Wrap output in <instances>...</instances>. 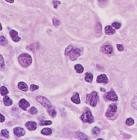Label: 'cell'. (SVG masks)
<instances>
[{"instance_id":"6da1fadb","label":"cell","mask_w":137,"mask_h":140,"mask_svg":"<svg viewBox=\"0 0 137 140\" xmlns=\"http://www.w3.org/2000/svg\"><path fill=\"white\" fill-rule=\"evenodd\" d=\"M65 54L66 56L69 57L71 60L74 61L80 56L81 51L79 48H74L72 46H69L66 48L65 51Z\"/></svg>"},{"instance_id":"7a4b0ae2","label":"cell","mask_w":137,"mask_h":140,"mask_svg":"<svg viewBox=\"0 0 137 140\" xmlns=\"http://www.w3.org/2000/svg\"><path fill=\"white\" fill-rule=\"evenodd\" d=\"M18 59H19V63L24 68H27V67H29L32 64V57L29 54H25V53H24V54H20L19 57H18Z\"/></svg>"},{"instance_id":"3957f363","label":"cell","mask_w":137,"mask_h":140,"mask_svg":"<svg viewBox=\"0 0 137 140\" xmlns=\"http://www.w3.org/2000/svg\"><path fill=\"white\" fill-rule=\"evenodd\" d=\"M98 100V95L97 92L93 91L90 94H88L87 95L86 102H87V103L90 104V106L95 107L97 105Z\"/></svg>"},{"instance_id":"277c9868","label":"cell","mask_w":137,"mask_h":140,"mask_svg":"<svg viewBox=\"0 0 137 140\" xmlns=\"http://www.w3.org/2000/svg\"><path fill=\"white\" fill-rule=\"evenodd\" d=\"M81 120L84 122H88V123H92V122L95 121L93 116L92 115L91 111L89 109L87 110V111H85L83 113V115L81 116Z\"/></svg>"},{"instance_id":"5b68a950","label":"cell","mask_w":137,"mask_h":140,"mask_svg":"<svg viewBox=\"0 0 137 140\" xmlns=\"http://www.w3.org/2000/svg\"><path fill=\"white\" fill-rule=\"evenodd\" d=\"M36 101L38 103H40V104H42L44 107L47 108V109H50V108L53 107L52 105H51V102L49 101V100H48L46 98L43 97V96H41V95L37 96V97H36Z\"/></svg>"},{"instance_id":"8992f818","label":"cell","mask_w":137,"mask_h":140,"mask_svg":"<svg viewBox=\"0 0 137 140\" xmlns=\"http://www.w3.org/2000/svg\"><path fill=\"white\" fill-rule=\"evenodd\" d=\"M117 105L116 104H111L109 106L108 110L106 113V116L109 118L112 117L115 115V113L117 112Z\"/></svg>"},{"instance_id":"52a82bcc","label":"cell","mask_w":137,"mask_h":140,"mask_svg":"<svg viewBox=\"0 0 137 140\" xmlns=\"http://www.w3.org/2000/svg\"><path fill=\"white\" fill-rule=\"evenodd\" d=\"M105 98L109 101H117L118 100L117 95H116L114 90H111L110 92H109L105 96Z\"/></svg>"},{"instance_id":"ba28073f","label":"cell","mask_w":137,"mask_h":140,"mask_svg":"<svg viewBox=\"0 0 137 140\" xmlns=\"http://www.w3.org/2000/svg\"><path fill=\"white\" fill-rule=\"evenodd\" d=\"M10 37H11V38L13 39V41L19 42V41L21 40V38L19 36L18 32H17L15 30H13V29L10 30Z\"/></svg>"},{"instance_id":"9c48e42d","label":"cell","mask_w":137,"mask_h":140,"mask_svg":"<svg viewBox=\"0 0 137 140\" xmlns=\"http://www.w3.org/2000/svg\"><path fill=\"white\" fill-rule=\"evenodd\" d=\"M13 132H14V134L18 137L22 136L25 134V130L22 128H20V127L15 128L14 130H13Z\"/></svg>"},{"instance_id":"30bf717a","label":"cell","mask_w":137,"mask_h":140,"mask_svg":"<svg viewBox=\"0 0 137 140\" xmlns=\"http://www.w3.org/2000/svg\"><path fill=\"white\" fill-rule=\"evenodd\" d=\"M102 52H104V54H110L113 52V48L112 46L110 45H105L102 47L101 48Z\"/></svg>"},{"instance_id":"8fae6325","label":"cell","mask_w":137,"mask_h":140,"mask_svg":"<svg viewBox=\"0 0 137 140\" xmlns=\"http://www.w3.org/2000/svg\"><path fill=\"white\" fill-rule=\"evenodd\" d=\"M97 82L107 84L109 82V78H107V76L105 74H101L97 77Z\"/></svg>"},{"instance_id":"7c38bea8","label":"cell","mask_w":137,"mask_h":140,"mask_svg":"<svg viewBox=\"0 0 137 140\" xmlns=\"http://www.w3.org/2000/svg\"><path fill=\"white\" fill-rule=\"evenodd\" d=\"M19 106H20V107L22 109H24V110H27V109L30 106V104H29V103L26 100V99H21L20 101H19Z\"/></svg>"},{"instance_id":"4fadbf2b","label":"cell","mask_w":137,"mask_h":140,"mask_svg":"<svg viewBox=\"0 0 137 140\" xmlns=\"http://www.w3.org/2000/svg\"><path fill=\"white\" fill-rule=\"evenodd\" d=\"M26 127L30 130H35L37 128V123L34 121H29L26 123Z\"/></svg>"},{"instance_id":"5bb4252c","label":"cell","mask_w":137,"mask_h":140,"mask_svg":"<svg viewBox=\"0 0 137 140\" xmlns=\"http://www.w3.org/2000/svg\"><path fill=\"white\" fill-rule=\"evenodd\" d=\"M71 101L76 104H79L80 103V98H79V93H74V95L71 98Z\"/></svg>"},{"instance_id":"9a60e30c","label":"cell","mask_w":137,"mask_h":140,"mask_svg":"<svg viewBox=\"0 0 137 140\" xmlns=\"http://www.w3.org/2000/svg\"><path fill=\"white\" fill-rule=\"evenodd\" d=\"M18 87H19V90H21L22 91H27V90H28V87H27V84H25L24 82H22L19 83Z\"/></svg>"},{"instance_id":"2e32d148","label":"cell","mask_w":137,"mask_h":140,"mask_svg":"<svg viewBox=\"0 0 137 140\" xmlns=\"http://www.w3.org/2000/svg\"><path fill=\"white\" fill-rule=\"evenodd\" d=\"M105 32L106 34H113L115 33V30L111 26H106L105 28Z\"/></svg>"},{"instance_id":"e0dca14e","label":"cell","mask_w":137,"mask_h":140,"mask_svg":"<svg viewBox=\"0 0 137 140\" xmlns=\"http://www.w3.org/2000/svg\"><path fill=\"white\" fill-rule=\"evenodd\" d=\"M3 101H4V103H5V106H10V105L13 104V101L7 95H5L4 97Z\"/></svg>"},{"instance_id":"ac0fdd59","label":"cell","mask_w":137,"mask_h":140,"mask_svg":"<svg viewBox=\"0 0 137 140\" xmlns=\"http://www.w3.org/2000/svg\"><path fill=\"white\" fill-rule=\"evenodd\" d=\"M39 47H40V45H39V43H33V44H32V45H30V46H28V48H27V49L28 50H30V51H36V50H38V48H39Z\"/></svg>"},{"instance_id":"d6986e66","label":"cell","mask_w":137,"mask_h":140,"mask_svg":"<svg viewBox=\"0 0 137 140\" xmlns=\"http://www.w3.org/2000/svg\"><path fill=\"white\" fill-rule=\"evenodd\" d=\"M51 133H52V130H51V128H43L42 130H41V134L43 135H46V136H48V135H50Z\"/></svg>"},{"instance_id":"ffe728a7","label":"cell","mask_w":137,"mask_h":140,"mask_svg":"<svg viewBox=\"0 0 137 140\" xmlns=\"http://www.w3.org/2000/svg\"><path fill=\"white\" fill-rule=\"evenodd\" d=\"M92 79H93V75L91 73H86V75H85V81L90 83L92 82Z\"/></svg>"},{"instance_id":"44dd1931","label":"cell","mask_w":137,"mask_h":140,"mask_svg":"<svg viewBox=\"0 0 137 140\" xmlns=\"http://www.w3.org/2000/svg\"><path fill=\"white\" fill-rule=\"evenodd\" d=\"M75 70H76V71L78 73H81L83 71H84V68L82 65H81L80 64H77L75 65Z\"/></svg>"},{"instance_id":"7402d4cb","label":"cell","mask_w":137,"mask_h":140,"mask_svg":"<svg viewBox=\"0 0 137 140\" xmlns=\"http://www.w3.org/2000/svg\"><path fill=\"white\" fill-rule=\"evenodd\" d=\"M101 29H102V27H101L100 23L97 22L95 24V32L98 34H100V35L101 34Z\"/></svg>"},{"instance_id":"603a6c76","label":"cell","mask_w":137,"mask_h":140,"mask_svg":"<svg viewBox=\"0 0 137 140\" xmlns=\"http://www.w3.org/2000/svg\"><path fill=\"white\" fill-rule=\"evenodd\" d=\"M48 113L49 114V115L51 117H54L57 115V111L56 110L52 107V108H50V109H48Z\"/></svg>"},{"instance_id":"cb8c5ba5","label":"cell","mask_w":137,"mask_h":140,"mask_svg":"<svg viewBox=\"0 0 137 140\" xmlns=\"http://www.w3.org/2000/svg\"><path fill=\"white\" fill-rule=\"evenodd\" d=\"M98 2L100 7H105L108 5L109 0H98Z\"/></svg>"},{"instance_id":"d4e9b609","label":"cell","mask_w":137,"mask_h":140,"mask_svg":"<svg viewBox=\"0 0 137 140\" xmlns=\"http://www.w3.org/2000/svg\"><path fill=\"white\" fill-rule=\"evenodd\" d=\"M8 92H9V91H8V90L5 87H4V86L1 87V95H2L5 96V95H7V94H8Z\"/></svg>"},{"instance_id":"484cf974","label":"cell","mask_w":137,"mask_h":140,"mask_svg":"<svg viewBox=\"0 0 137 140\" xmlns=\"http://www.w3.org/2000/svg\"><path fill=\"white\" fill-rule=\"evenodd\" d=\"M100 132V128H98V127H95L93 128L92 130V133L95 135V136H97L99 133Z\"/></svg>"},{"instance_id":"4316f807","label":"cell","mask_w":137,"mask_h":140,"mask_svg":"<svg viewBox=\"0 0 137 140\" xmlns=\"http://www.w3.org/2000/svg\"><path fill=\"white\" fill-rule=\"evenodd\" d=\"M7 43V42L6 38L4 36H1V38H0V44H1V46H6Z\"/></svg>"},{"instance_id":"83f0119b","label":"cell","mask_w":137,"mask_h":140,"mask_svg":"<svg viewBox=\"0 0 137 140\" xmlns=\"http://www.w3.org/2000/svg\"><path fill=\"white\" fill-rule=\"evenodd\" d=\"M125 123H126L127 126H131L133 125V123H134V120H133L132 118H128V119L126 120V121H125Z\"/></svg>"},{"instance_id":"f1b7e54d","label":"cell","mask_w":137,"mask_h":140,"mask_svg":"<svg viewBox=\"0 0 137 140\" xmlns=\"http://www.w3.org/2000/svg\"><path fill=\"white\" fill-rule=\"evenodd\" d=\"M1 134L3 136L6 137V138H8L9 137V132H8V130L7 129H3L1 131Z\"/></svg>"},{"instance_id":"f546056e","label":"cell","mask_w":137,"mask_h":140,"mask_svg":"<svg viewBox=\"0 0 137 140\" xmlns=\"http://www.w3.org/2000/svg\"><path fill=\"white\" fill-rule=\"evenodd\" d=\"M52 122H51V121H50V120H47V121H41L40 122V126H49V125H51Z\"/></svg>"},{"instance_id":"4dcf8cb0","label":"cell","mask_w":137,"mask_h":140,"mask_svg":"<svg viewBox=\"0 0 137 140\" xmlns=\"http://www.w3.org/2000/svg\"><path fill=\"white\" fill-rule=\"evenodd\" d=\"M132 106L133 108L137 109V97H135L132 101Z\"/></svg>"},{"instance_id":"1f68e13d","label":"cell","mask_w":137,"mask_h":140,"mask_svg":"<svg viewBox=\"0 0 137 140\" xmlns=\"http://www.w3.org/2000/svg\"><path fill=\"white\" fill-rule=\"evenodd\" d=\"M29 113L30 114H32V115H36V114L38 113V109L35 108V107H32L30 109H29Z\"/></svg>"},{"instance_id":"d6a6232c","label":"cell","mask_w":137,"mask_h":140,"mask_svg":"<svg viewBox=\"0 0 137 140\" xmlns=\"http://www.w3.org/2000/svg\"><path fill=\"white\" fill-rule=\"evenodd\" d=\"M112 26L116 29H119V28L121 27V24L119 22H114L112 24Z\"/></svg>"},{"instance_id":"836d02e7","label":"cell","mask_w":137,"mask_h":140,"mask_svg":"<svg viewBox=\"0 0 137 140\" xmlns=\"http://www.w3.org/2000/svg\"><path fill=\"white\" fill-rule=\"evenodd\" d=\"M60 1H58V0H54L53 1V5H54V7L55 8V9H57V8L58 7V6L60 5Z\"/></svg>"},{"instance_id":"e575fe53","label":"cell","mask_w":137,"mask_h":140,"mask_svg":"<svg viewBox=\"0 0 137 140\" xmlns=\"http://www.w3.org/2000/svg\"><path fill=\"white\" fill-rule=\"evenodd\" d=\"M53 24L54 26H59L60 24V21H59V19H57V18H54L53 19Z\"/></svg>"},{"instance_id":"d590c367","label":"cell","mask_w":137,"mask_h":140,"mask_svg":"<svg viewBox=\"0 0 137 140\" xmlns=\"http://www.w3.org/2000/svg\"><path fill=\"white\" fill-rule=\"evenodd\" d=\"M38 89V85H35V84H32L30 87V90L31 91H35Z\"/></svg>"},{"instance_id":"8d00e7d4","label":"cell","mask_w":137,"mask_h":140,"mask_svg":"<svg viewBox=\"0 0 137 140\" xmlns=\"http://www.w3.org/2000/svg\"><path fill=\"white\" fill-rule=\"evenodd\" d=\"M79 136L80 137V139H88L89 137H87V136H85L84 134H81V133H79Z\"/></svg>"},{"instance_id":"74e56055","label":"cell","mask_w":137,"mask_h":140,"mask_svg":"<svg viewBox=\"0 0 137 140\" xmlns=\"http://www.w3.org/2000/svg\"><path fill=\"white\" fill-rule=\"evenodd\" d=\"M117 49H118L119 51H123V50L124 49L123 46L122 45H120V44H117Z\"/></svg>"},{"instance_id":"f35d334b","label":"cell","mask_w":137,"mask_h":140,"mask_svg":"<svg viewBox=\"0 0 137 140\" xmlns=\"http://www.w3.org/2000/svg\"><path fill=\"white\" fill-rule=\"evenodd\" d=\"M5 66V63H4V59H3V57L2 55H1V68H3Z\"/></svg>"},{"instance_id":"ab89813d","label":"cell","mask_w":137,"mask_h":140,"mask_svg":"<svg viewBox=\"0 0 137 140\" xmlns=\"http://www.w3.org/2000/svg\"><path fill=\"white\" fill-rule=\"evenodd\" d=\"M6 2H9V3H13L14 2V0H5Z\"/></svg>"},{"instance_id":"60d3db41","label":"cell","mask_w":137,"mask_h":140,"mask_svg":"<svg viewBox=\"0 0 137 140\" xmlns=\"http://www.w3.org/2000/svg\"><path fill=\"white\" fill-rule=\"evenodd\" d=\"M1 116H2V120H1V122H3L5 121V116H4L3 115H2Z\"/></svg>"}]
</instances>
